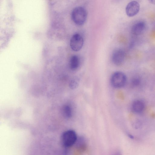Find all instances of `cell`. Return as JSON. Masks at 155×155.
Instances as JSON below:
<instances>
[{"instance_id": "1", "label": "cell", "mask_w": 155, "mask_h": 155, "mask_svg": "<svg viewBox=\"0 0 155 155\" xmlns=\"http://www.w3.org/2000/svg\"><path fill=\"white\" fill-rule=\"evenodd\" d=\"M87 14L85 9L78 6L74 8L71 14V19L74 22L78 25H81L85 22Z\"/></svg>"}, {"instance_id": "2", "label": "cell", "mask_w": 155, "mask_h": 155, "mask_svg": "<svg viewBox=\"0 0 155 155\" xmlns=\"http://www.w3.org/2000/svg\"><path fill=\"white\" fill-rule=\"evenodd\" d=\"M127 81L126 75L123 72L118 71L114 72L111 76L110 82L114 87L117 88L123 87Z\"/></svg>"}, {"instance_id": "3", "label": "cell", "mask_w": 155, "mask_h": 155, "mask_svg": "<svg viewBox=\"0 0 155 155\" xmlns=\"http://www.w3.org/2000/svg\"><path fill=\"white\" fill-rule=\"evenodd\" d=\"M61 139L62 144L64 147H70L74 144L77 140V134L72 130H66L62 134Z\"/></svg>"}, {"instance_id": "4", "label": "cell", "mask_w": 155, "mask_h": 155, "mask_svg": "<svg viewBox=\"0 0 155 155\" xmlns=\"http://www.w3.org/2000/svg\"><path fill=\"white\" fill-rule=\"evenodd\" d=\"M84 42L82 36L79 34L75 33L73 35L70 39V47L73 51H78L82 48Z\"/></svg>"}, {"instance_id": "5", "label": "cell", "mask_w": 155, "mask_h": 155, "mask_svg": "<svg viewBox=\"0 0 155 155\" xmlns=\"http://www.w3.org/2000/svg\"><path fill=\"white\" fill-rule=\"evenodd\" d=\"M126 57L125 51L122 49H117L113 52L111 59L113 63L119 66L122 65L124 62Z\"/></svg>"}, {"instance_id": "6", "label": "cell", "mask_w": 155, "mask_h": 155, "mask_svg": "<svg viewBox=\"0 0 155 155\" xmlns=\"http://www.w3.org/2000/svg\"><path fill=\"white\" fill-rule=\"evenodd\" d=\"M140 5L139 2L136 1L129 2L127 5L125 11L127 15L129 17H133L139 12Z\"/></svg>"}, {"instance_id": "7", "label": "cell", "mask_w": 155, "mask_h": 155, "mask_svg": "<svg viewBox=\"0 0 155 155\" xmlns=\"http://www.w3.org/2000/svg\"><path fill=\"white\" fill-rule=\"evenodd\" d=\"M146 25L145 22L139 21L135 23L131 27V32L134 36H138L143 34L145 31Z\"/></svg>"}, {"instance_id": "8", "label": "cell", "mask_w": 155, "mask_h": 155, "mask_svg": "<svg viewBox=\"0 0 155 155\" xmlns=\"http://www.w3.org/2000/svg\"><path fill=\"white\" fill-rule=\"evenodd\" d=\"M145 107L144 102L140 100L134 101L131 105L132 111L136 114H140L144 110Z\"/></svg>"}, {"instance_id": "9", "label": "cell", "mask_w": 155, "mask_h": 155, "mask_svg": "<svg viewBox=\"0 0 155 155\" xmlns=\"http://www.w3.org/2000/svg\"><path fill=\"white\" fill-rule=\"evenodd\" d=\"M80 64V59L77 55L72 56L69 60V67L70 69L73 71L77 69Z\"/></svg>"}, {"instance_id": "10", "label": "cell", "mask_w": 155, "mask_h": 155, "mask_svg": "<svg viewBox=\"0 0 155 155\" xmlns=\"http://www.w3.org/2000/svg\"><path fill=\"white\" fill-rule=\"evenodd\" d=\"M63 113L64 116L67 118H71L72 115V109L69 105H64L62 108Z\"/></svg>"}, {"instance_id": "11", "label": "cell", "mask_w": 155, "mask_h": 155, "mask_svg": "<svg viewBox=\"0 0 155 155\" xmlns=\"http://www.w3.org/2000/svg\"><path fill=\"white\" fill-rule=\"evenodd\" d=\"M79 80L77 78H75L71 80L69 84L70 87L72 89L77 88L78 86Z\"/></svg>"}, {"instance_id": "12", "label": "cell", "mask_w": 155, "mask_h": 155, "mask_svg": "<svg viewBox=\"0 0 155 155\" xmlns=\"http://www.w3.org/2000/svg\"><path fill=\"white\" fill-rule=\"evenodd\" d=\"M141 83V79L138 76L134 77L131 80V85L133 87H136L139 86Z\"/></svg>"}, {"instance_id": "13", "label": "cell", "mask_w": 155, "mask_h": 155, "mask_svg": "<svg viewBox=\"0 0 155 155\" xmlns=\"http://www.w3.org/2000/svg\"><path fill=\"white\" fill-rule=\"evenodd\" d=\"M149 2L152 4L155 5V0H148Z\"/></svg>"}, {"instance_id": "14", "label": "cell", "mask_w": 155, "mask_h": 155, "mask_svg": "<svg viewBox=\"0 0 155 155\" xmlns=\"http://www.w3.org/2000/svg\"><path fill=\"white\" fill-rule=\"evenodd\" d=\"M128 136L130 138L133 139L134 138V137L132 135L130 134H129Z\"/></svg>"}]
</instances>
